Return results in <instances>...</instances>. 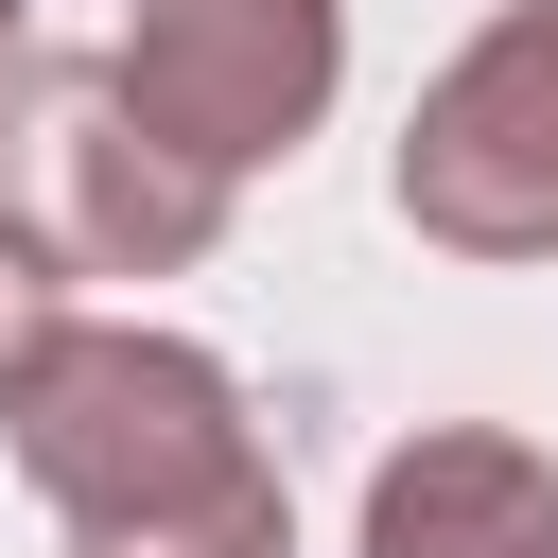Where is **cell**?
<instances>
[{
	"instance_id": "6da1fadb",
	"label": "cell",
	"mask_w": 558,
	"mask_h": 558,
	"mask_svg": "<svg viewBox=\"0 0 558 558\" xmlns=\"http://www.w3.org/2000/svg\"><path fill=\"white\" fill-rule=\"evenodd\" d=\"M0 453L70 506V541H122V523H209L262 471V418L244 384L192 349V331H140V314H52V349L17 366L0 401Z\"/></svg>"
},
{
	"instance_id": "7a4b0ae2",
	"label": "cell",
	"mask_w": 558,
	"mask_h": 558,
	"mask_svg": "<svg viewBox=\"0 0 558 558\" xmlns=\"http://www.w3.org/2000/svg\"><path fill=\"white\" fill-rule=\"evenodd\" d=\"M0 244L70 296V279H174L227 244V174H192L122 52H17L0 70Z\"/></svg>"
},
{
	"instance_id": "3957f363",
	"label": "cell",
	"mask_w": 558,
	"mask_h": 558,
	"mask_svg": "<svg viewBox=\"0 0 558 558\" xmlns=\"http://www.w3.org/2000/svg\"><path fill=\"white\" fill-rule=\"evenodd\" d=\"M384 192H401V227L453 244V262H558V0H506V17L401 105Z\"/></svg>"
},
{
	"instance_id": "277c9868",
	"label": "cell",
	"mask_w": 558,
	"mask_h": 558,
	"mask_svg": "<svg viewBox=\"0 0 558 558\" xmlns=\"http://www.w3.org/2000/svg\"><path fill=\"white\" fill-rule=\"evenodd\" d=\"M122 87H140V122L192 157V174H262V157H296L314 122H331V87H349V0H140L122 17Z\"/></svg>"
},
{
	"instance_id": "5b68a950",
	"label": "cell",
	"mask_w": 558,
	"mask_h": 558,
	"mask_svg": "<svg viewBox=\"0 0 558 558\" xmlns=\"http://www.w3.org/2000/svg\"><path fill=\"white\" fill-rule=\"evenodd\" d=\"M366 558H558V471L488 418H436L366 471Z\"/></svg>"
},
{
	"instance_id": "8992f818",
	"label": "cell",
	"mask_w": 558,
	"mask_h": 558,
	"mask_svg": "<svg viewBox=\"0 0 558 558\" xmlns=\"http://www.w3.org/2000/svg\"><path fill=\"white\" fill-rule=\"evenodd\" d=\"M70 558H296V506L244 488V506H209V523H122V541H70Z\"/></svg>"
},
{
	"instance_id": "52a82bcc",
	"label": "cell",
	"mask_w": 558,
	"mask_h": 558,
	"mask_svg": "<svg viewBox=\"0 0 558 558\" xmlns=\"http://www.w3.org/2000/svg\"><path fill=\"white\" fill-rule=\"evenodd\" d=\"M17 17H35V0H0V70H17Z\"/></svg>"
}]
</instances>
